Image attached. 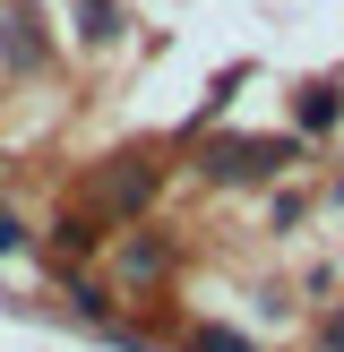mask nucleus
I'll return each mask as SVG.
<instances>
[{"label":"nucleus","instance_id":"obj_6","mask_svg":"<svg viewBox=\"0 0 344 352\" xmlns=\"http://www.w3.org/2000/svg\"><path fill=\"white\" fill-rule=\"evenodd\" d=\"M198 352H258V344L233 336V327H198Z\"/></svg>","mask_w":344,"mask_h":352},{"label":"nucleus","instance_id":"obj_7","mask_svg":"<svg viewBox=\"0 0 344 352\" xmlns=\"http://www.w3.org/2000/svg\"><path fill=\"white\" fill-rule=\"evenodd\" d=\"M17 241H26V232H17V223H9V215H0V250H17Z\"/></svg>","mask_w":344,"mask_h":352},{"label":"nucleus","instance_id":"obj_4","mask_svg":"<svg viewBox=\"0 0 344 352\" xmlns=\"http://www.w3.org/2000/svg\"><path fill=\"white\" fill-rule=\"evenodd\" d=\"M120 267H129L138 284H147V275H164V241H129V258H120Z\"/></svg>","mask_w":344,"mask_h":352},{"label":"nucleus","instance_id":"obj_2","mask_svg":"<svg viewBox=\"0 0 344 352\" xmlns=\"http://www.w3.org/2000/svg\"><path fill=\"white\" fill-rule=\"evenodd\" d=\"M292 112H301V129H336V112H344V103H336V86H327V78H310Z\"/></svg>","mask_w":344,"mask_h":352},{"label":"nucleus","instance_id":"obj_8","mask_svg":"<svg viewBox=\"0 0 344 352\" xmlns=\"http://www.w3.org/2000/svg\"><path fill=\"white\" fill-rule=\"evenodd\" d=\"M327 344H336V352H344V318H336V327H327Z\"/></svg>","mask_w":344,"mask_h":352},{"label":"nucleus","instance_id":"obj_3","mask_svg":"<svg viewBox=\"0 0 344 352\" xmlns=\"http://www.w3.org/2000/svg\"><path fill=\"white\" fill-rule=\"evenodd\" d=\"M147 198H155V172H147V164H129V172L112 181V206H120V215H138Z\"/></svg>","mask_w":344,"mask_h":352},{"label":"nucleus","instance_id":"obj_5","mask_svg":"<svg viewBox=\"0 0 344 352\" xmlns=\"http://www.w3.org/2000/svg\"><path fill=\"white\" fill-rule=\"evenodd\" d=\"M78 17H86L95 43H103V34H120V9H112V0H78Z\"/></svg>","mask_w":344,"mask_h":352},{"label":"nucleus","instance_id":"obj_1","mask_svg":"<svg viewBox=\"0 0 344 352\" xmlns=\"http://www.w3.org/2000/svg\"><path fill=\"white\" fill-rule=\"evenodd\" d=\"M284 138H215V146H206V172H215V181H258V172H275L284 164Z\"/></svg>","mask_w":344,"mask_h":352}]
</instances>
